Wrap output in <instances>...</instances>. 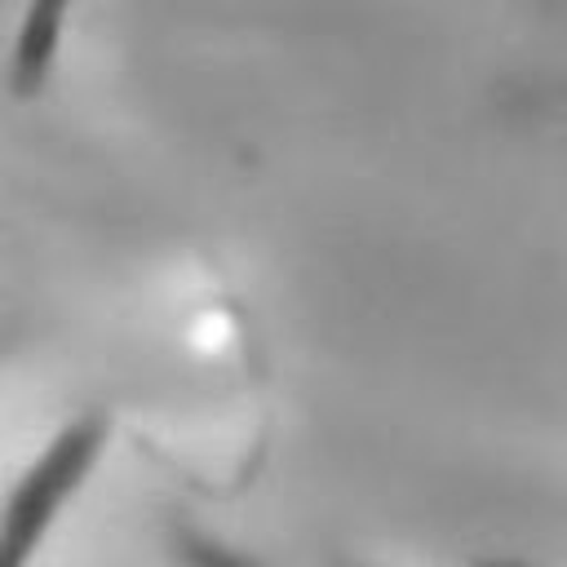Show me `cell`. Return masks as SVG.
I'll return each instance as SVG.
<instances>
[{
  "instance_id": "1",
  "label": "cell",
  "mask_w": 567,
  "mask_h": 567,
  "mask_svg": "<svg viewBox=\"0 0 567 567\" xmlns=\"http://www.w3.org/2000/svg\"><path fill=\"white\" fill-rule=\"evenodd\" d=\"M106 443V421L102 416H80L71 421L40 456L35 465L18 478L0 509V567H27L35 545L44 540L49 523L66 505V496L89 478L93 461L102 456Z\"/></svg>"
},
{
  "instance_id": "2",
  "label": "cell",
  "mask_w": 567,
  "mask_h": 567,
  "mask_svg": "<svg viewBox=\"0 0 567 567\" xmlns=\"http://www.w3.org/2000/svg\"><path fill=\"white\" fill-rule=\"evenodd\" d=\"M66 4L71 0H31L27 4V18L18 27L13 58H9V93L13 97H35L44 89L49 66H53V53H58Z\"/></svg>"
}]
</instances>
